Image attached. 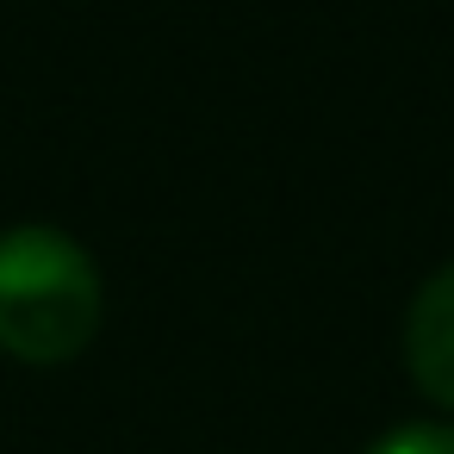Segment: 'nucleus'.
Listing matches in <instances>:
<instances>
[{
  "label": "nucleus",
  "mask_w": 454,
  "mask_h": 454,
  "mask_svg": "<svg viewBox=\"0 0 454 454\" xmlns=\"http://www.w3.org/2000/svg\"><path fill=\"white\" fill-rule=\"evenodd\" d=\"M367 454H454V423H398L367 442Z\"/></svg>",
  "instance_id": "7ed1b4c3"
},
{
  "label": "nucleus",
  "mask_w": 454,
  "mask_h": 454,
  "mask_svg": "<svg viewBox=\"0 0 454 454\" xmlns=\"http://www.w3.org/2000/svg\"><path fill=\"white\" fill-rule=\"evenodd\" d=\"M404 373L435 411L454 417V262L435 268L404 311Z\"/></svg>",
  "instance_id": "f03ea898"
},
{
  "label": "nucleus",
  "mask_w": 454,
  "mask_h": 454,
  "mask_svg": "<svg viewBox=\"0 0 454 454\" xmlns=\"http://www.w3.org/2000/svg\"><path fill=\"white\" fill-rule=\"evenodd\" d=\"M100 262L57 224L0 231V348L32 367L75 361L100 336Z\"/></svg>",
  "instance_id": "f257e3e1"
}]
</instances>
